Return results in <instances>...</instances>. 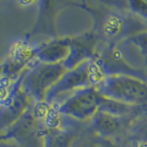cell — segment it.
Wrapping results in <instances>:
<instances>
[{"label": "cell", "mask_w": 147, "mask_h": 147, "mask_svg": "<svg viewBox=\"0 0 147 147\" xmlns=\"http://www.w3.org/2000/svg\"><path fill=\"white\" fill-rule=\"evenodd\" d=\"M48 110H49V107L47 106V104H44V103H40L36 106L35 108V115L36 117L38 118H44L46 117V115L48 113Z\"/></svg>", "instance_id": "2"}, {"label": "cell", "mask_w": 147, "mask_h": 147, "mask_svg": "<svg viewBox=\"0 0 147 147\" xmlns=\"http://www.w3.org/2000/svg\"><path fill=\"white\" fill-rule=\"evenodd\" d=\"M46 123L50 127H55L59 123V115L54 109H49L48 113L46 115Z\"/></svg>", "instance_id": "1"}]
</instances>
